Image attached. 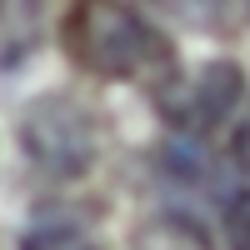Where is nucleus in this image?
I'll use <instances>...</instances> for the list:
<instances>
[{
    "mask_svg": "<svg viewBox=\"0 0 250 250\" xmlns=\"http://www.w3.org/2000/svg\"><path fill=\"white\" fill-rule=\"evenodd\" d=\"M245 95V75L235 60H210L195 75L165 80L160 85V115L175 125L180 135H215L225 120L235 115Z\"/></svg>",
    "mask_w": 250,
    "mask_h": 250,
    "instance_id": "7ed1b4c3",
    "label": "nucleus"
},
{
    "mask_svg": "<svg viewBox=\"0 0 250 250\" xmlns=\"http://www.w3.org/2000/svg\"><path fill=\"white\" fill-rule=\"evenodd\" d=\"M65 50L80 70L105 80L170 75V40L145 20L130 0H70L65 10Z\"/></svg>",
    "mask_w": 250,
    "mask_h": 250,
    "instance_id": "f257e3e1",
    "label": "nucleus"
},
{
    "mask_svg": "<svg viewBox=\"0 0 250 250\" xmlns=\"http://www.w3.org/2000/svg\"><path fill=\"white\" fill-rule=\"evenodd\" d=\"M130 250H210L205 245V230L195 220H185V215H155V220H145Z\"/></svg>",
    "mask_w": 250,
    "mask_h": 250,
    "instance_id": "20e7f679",
    "label": "nucleus"
},
{
    "mask_svg": "<svg viewBox=\"0 0 250 250\" xmlns=\"http://www.w3.org/2000/svg\"><path fill=\"white\" fill-rule=\"evenodd\" d=\"M20 250H100V245L70 220H40L35 230L20 240Z\"/></svg>",
    "mask_w": 250,
    "mask_h": 250,
    "instance_id": "39448f33",
    "label": "nucleus"
},
{
    "mask_svg": "<svg viewBox=\"0 0 250 250\" xmlns=\"http://www.w3.org/2000/svg\"><path fill=\"white\" fill-rule=\"evenodd\" d=\"M20 140H25V155L55 175H85L95 150H100L95 115L65 95L35 100L25 110V120H20Z\"/></svg>",
    "mask_w": 250,
    "mask_h": 250,
    "instance_id": "f03ea898",
    "label": "nucleus"
},
{
    "mask_svg": "<svg viewBox=\"0 0 250 250\" xmlns=\"http://www.w3.org/2000/svg\"><path fill=\"white\" fill-rule=\"evenodd\" d=\"M225 240H230V250H250V190L225 210Z\"/></svg>",
    "mask_w": 250,
    "mask_h": 250,
    "instance_id": "423d86ee",
    "label": "nucleus"
}]
</instances>
